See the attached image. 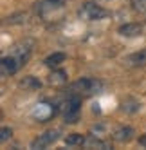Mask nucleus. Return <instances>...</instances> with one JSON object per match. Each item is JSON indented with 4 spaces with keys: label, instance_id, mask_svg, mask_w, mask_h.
Returning <instances> with one entry per match:
<instances>
[{
    "label": "nucleus",
    "instance_id": "nucleus-18",
    "mask_svg": "<svg viewBox=\"0 0 146 150\" xmlns=\"http://www.w3.org/2000/svg\"><path fill=\"white\" fill-rule=\"evenodd\" d=\"M85 145L87 146H98V148H107V145L103 143V141H99V139H96V137H88V139H85Z\"/></svg>",
    "mask_w": 146,
    "mask_h": 150
},
{
    "label": "nucleus",
    "instance_id": "nucleus-1",
    "mask_svg": "<svg viewBox=\"0 0 146 150\" xmlns=\"http://www.w3.org/2000/svg\"><path fill=\"white\" fill-rule=\"evenodd\" d=\"M103 87L101 81L98 80H92V78H81L78 81H74L69 87L70 94H83V96H90L94 92H99V89Z\"/></svg>",
    "mask_w": 146,
    "mask_h": 150
},
{
    "label": "nucleus",
    "instance_id": "nucleus-6",
    "mask_svg": "<svg viewBox=\"0 0 146 150\" xmlns=\"http://www.w3.org/2000/svg\"><path fill=\"white\" fill-rule=\"evenodd\" d=\"M22 65L20 63V60L15 56V54H9V56H4L2 62H0V72H2V76H11V74H15L18 71V67Z\"/></svg>",
    "mask_w": 146,
    "mask_h": 150
},
{
    "label": "nucleus",
    "instance_id": "nucleus-10",
    "mask_svg": "<svg viewBox=\"0 0 146 150\" xmlns=\"http://www.w3.org/2000/svg\"><path fill=\"white\" fill-rule=\"evenodd\" d=\"M126 62L133 67H144L146 65V49H141L137 52H133V54H130L126 58Z\"/></svg>",
    "mask_w": 146,
    "mask_h": 150
},
{
    "label": "nucleus",
    "instance_id": "nucleus-19",
    "mask_svg": "<svg viewBox=\"0 0 146 150\" xmlns=\"http://www.w3.org/2000/svg\"><path fill=\"white\" fill-rule=\"evenodd\" d=\"M7 137H11V128H7V127H4L2 130H0V141H7Z\"/></svg>",
    "mask_w": 146,
    "mask_h": 150
},
{
    "label": "nucleus",
    "instance_id": "nucleus-4",
    "mask_svg": "<svg viewBox=\"0 0 146 150\" xmlns=\"http://www.w3.org/2000/svg\"><path fill=\"white\" fill-rule=\"evenodd\" d=\"M65 6V0H38L36 6H34V11L40 15V16H49L56 11H61Z\"/></svg>",
    "mask_w": 146,
    "mask_h": 150
},
{
    "label": "nucleus",
    "instance_id": "nucleus-8",
    "mask_svg": "<svg viewBox=\"0 0 146 150\" xmlns=\"http://www.w3.org/2000/svg\"><path fill=\"white\" fill-rule=\"evenodd\" d=\"M119 35L121 36H126V38H132V36H139L142 35V25L137 24V22H132V24H124L119 27Z\"/></svg>",
    "mask_w": 146,
    "mask_h": 150
},
{
    "label": "nucleus",
    "instance_id": "nucleus-5",
    "mask_svg": "<svg viewBox=\"0 0 146 150\" xmlns=\"http://www.w3.org/2000/svg\"><path fill=\"white\" fill-rule=\"evenodd\" d=\"M58 137H60L58 130H47V132L40 134L36 139L31 141V148H47V146L53 145L54 141H58Z\"/></svg>",
    "mask_w": 146,
    "mask_h": 150
},
{
    "label": "nucleus",
    "instance_id": "nucleus-17",
    "mask_svg": "<svg viewBox=\"0 0 146 150\" xmlns=\"http://www.w3.org/2000/svg\"><path fill=\"white\" fill-rule=\"evenodd\" d=\"M132 7L139 13H146V0H130Z\"/></svg>",
    "mask_w": 146,
    "mask_h": 150
},
{
    "label": "nucleus",
    "instance_id": "nucleus-20",
    "mask_svg": "<svg viewBox=\"0 0 146 150\" xmlns=\"http://www.w3.org/2000/svg\"><path fill=\"white\" fill-rule=\"evenodd\" d=\"M139 143H141V145H142V146H146V136H142V137H141V139H139Z\"/></svg>",
    "mask_w": 146,
    "mask_h": 150
},
{
    "label": "nucleus",
    "instance_id": "nucleus-16",
    "mask_svg": "<svg viewBox=\"0 0 146 150\" xmlns=\"http://www.w3.org/2000/svg\"><path fill=\"white\" fill-rule=\"evenodd\" d=\"M81 143H85V137L81 134H69L65 137V145H69V146H78Z\"/></svg>",
    "mask_w": 146,
    "mask_h": 150
},
{
    "label": "nucleus",
    "instance_id": "nucleus-3",
    "mask_svg": "<svg viewBox=\"0 0 146 150\" xmlns=\"http://www.w3.org/2000/svg\"><path fill=\"white\" fill-rule=\"evenodd\" d=\"M81 110V98L79 96H70V98L65 101L63 107V117H65V123H76L78 121V116Z\"/></svg>",
    "mask_w": 146,
    "mask_h": 150
},
{
    "label": "nucleus",
    "instance_id": "nucleus-11",
    "mask_svg": "<svg viewBox=\"0 0 146 150\" xmlns=\"http://www.w3.org/2000/svg\"><path fill=\"white\" fill-rule=\"evenodd\" d=\"M139 109H141V103L137 100H133V98H126L121 103V110H124L126 114H133V112H137Z\"/></svg>",
    "mask_w": 146,
    "mask_h": 150
},
{
    "label": "nucleus",
    "instance_id": "nucleus-15",
    "mask_svg": "<svg viewBox=\"0 0 146 150\" xmlns=\"http://www.w3.org/2000/svg\"><path fill=\"white\" fill-rule=\"evenodd\" d=\"M49 81H51V83H54V85L65 83V81H67V72H65V71H54L53 74H51Z\"/></svg>",
    "mask_w": 146,
    "mask_h": 150
},
{
    "label": "nucleus",
    "instance_id": "nucleus-13",
    "mask_svg": "<svg viewBox=\"0 0 146 150\" xmlns=\"http://www.w3.org/2000/svg\"><path fill=\"white\" fill-rule=\"evenodd\" d=\"M20 85H22L24 89H27V91H36V89L41 87V81L36 80L34 76H25L22 81H20Z\"/></svg>",
    "mask_w": 146,
    "mask_h": 150
},
{
    "label": "nucleus",
    "instance_id": "nucleus-12",
    "mask_svg": "<svg viewBox=\"0 0 146 150\" xmlns=\"http://www.w3.org/2000/svg\"><path fill=\"white\" fill-rule=\"evenodd\" d=\"M65 52H53L51 56H47L45 58V65L47 67H58V65H61V63L65 62Z\"/></svg>",
    "mask_w": 146,
    "mask_h": 150
},
{
    "label": "nucleus",
    "instance_id": "nucleus-2",
    "mask_svg": "<svg viewBox=\"0 0 146 150\" xmlns=\"http://www.w3.org/2000/svg\"><path fill=\"white\" fill-rule=\"evenodd\" d=\"M110 13L105 7H101L99 4H94V2H85L79 9V16H83L85 20H103Z\"/></svg>",
    "mask_w": 146,
    "mask_h": 150
},
{
    "label": "nucleus",
    "instance_id": "nucleus-9",
    "mask_svg": "<svg viewBox=\"0 0 146 150\" xmlns=\"http://www.w3.org/2000/svg\"><path fill=\"white\" fill-rule=\"evenodd\" d=\"M133 137V128L132 127H117L116 130H114V139L116 141H119V143H126V141H130V139Z\"/></svg>",
    "mask_w": 146,
    "mask_h": 150
},
{
    "label": "nucleus",
    "instance_id": "nucleus-14",
    "mask_svg": "<svg viewBox=\"0 0 146 150\" xmlns=\"http://www.w3.org/2000/svg\"><path fill=\"white\" fill-rule=\"evenodd\" d=\"M25 13L24 11H18V13H13V15H9L7 16V20H6V24H9V25H16V24H24L25 22Z\"/></svg>",
    "mask_w": 146,
    "mask_h": 150
},
{
    "label": "nucleus",
    "instance_id": "nucleus-7",
    "mask_svg": "<svg viewBox=\"0 0 146 150\" xmlns=\"http://www.w3.org/2000/svg\"><path fill=\"white\" fill-rule=\"evenodd\" d=\"M54 110H56V109H54L53 105H47V103H40V105L36 107V109L33 110V116L36 117L38 121H47L49 117L54 114Z\"/></svg>",
    "mask_w": 146,
    "mask_h": 150
}]
</instances>
